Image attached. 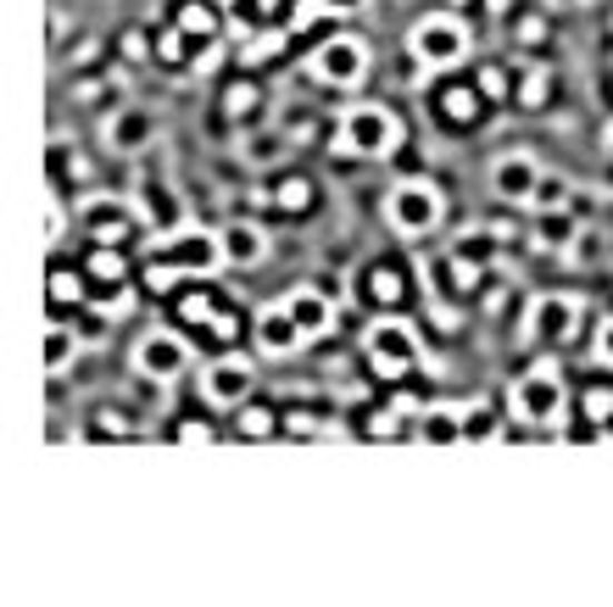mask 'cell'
I'll return each instance as SVG.
<instances>
[{
	"mask_svg": "<svg viewBox=\"0 0 613 607\" xmlns=\"http://www.w3.org/2000/svg\"><path fill=\"white\" fill-rule=\"evenodd\" d=\"M85 273H90L96 285H107V290L129 285V257H123V246H96V251L85 257Z\"/></svg>",
	"mask_w": 613,
	"mask_h": 607,
	"instance_id": "obj_22",
	"label": "cell"
},
{
	"mask_svg": "<svg viewBox=\"0 0 613 607\" xmlns=\"http://www.w3.org/2000/svg\"><path fill=\"white\" fill-rule=\"evenodd\" d=\"M151 40H157V57H151V62H162V68H190V62H196V40H190L179 23L157 29Z\"/></svg>",
	"mask_w": 613,
	"mask_h": 607,
	"instance_id": "obj_24",
	"label": "cell"
},
{
	"mask_svg": "<svg viewBox=\"0 0 613 607\" xmlns=\"http://www.w3.org/2000/svg\"><path fill=\"white\" fill-rule=\"evenodd\" d=\"M313 201H318V185H313L307 173H285V179H279V190H274V207H279L285 218L313 212Z\"/></svg>",
	"mask_w": 613,
	"mask_h": 607,
	"instance_id": "obj_23",
	"label": "cell"
},
{
	"mask_svg": "<svg viewBox=\"0 0 613 607\" xmlns=\"http://www.w3.org/2000/svg\"><path fill=\"white\" fill-rule=\"evenodd\" d=\"M441 218H446V201H441V190L424 185V179H402V185L385 196V223H390L402 240H429V235L441 229Z\"/></svg>",
	"mask_w": 613,
	"mask_h": 607,
	"instance_id": "obj_6",
	"label": "cell"
},
{
	"mask_svg": "<svg viewBox=\"0 0 613 607\" xmlns=\"http://www.w3.org/2000/svg\"><path fill=\"white\" fill-rule=\"evenodd\" d=\"M118 51H123V62H146V57H157V40H151L146 29H129V34L118 40Z\"/></svg>",
	"mask_w": 613,
	"mask_h": 607,
	"instance_id": "obj_38",
	"label": "cell"
},
{
	"mask_svg": "<svg viewBox=\"0 0 613 607\" xmlns=\"http://www.w3.org/2000/svg\"><path fill=\"white\" fill-rule=\"evenodd\" d=\"M257 107H263V84H257V79H229V90H224V118H229V123H246V118H257Z\"/></svg>",
	"mask_w": 613,
	"mask_h": 607,
	"instance_id": "obj_26",
	"label": "cell"
},
{
	"mask_svg": "<svg viewBox=\"0 0 613 607\" xmlns=\"http://www.w3.org/2000/svg\"><path fill=\"white\" fill-rule=\"evenodd\" d=\"M591 257H602V235H591V229H580V240H574V251H568V262H591Z\"/></svg>",
	"mask_w": 613,
	"mask_h": 607,
	"instance_id": "obj_44",
	"label": "cell"
},
{
	"mask_svg": "<svg viewBox=\"0 0 613 607\" xmlns=\"http://www.w3.org/2000/svg\"><path fill=\"white\" fill-rule=\"evenodd\" d=\"M335 146L357 162H385L402 146V118L379 101H357L340 123H335Z\"/></svg>",
	"mask_w": 613,
	"mask_h": 607,
	"instance_id": "obj_3",
	"label": "cell"
},
{
	"mask_svg": "<svg viewBox=\"0 0 613 607\" xmlns=\"http://www.w3.org/2000/svg\"><path fill=\"white\" fill-rule=\"evenodd\" d=\"M179 279H185V273H179L174 262H162V257H151V262H146V285H151L157 296H168V290H174Z\"/></svg>",
	"mask_w": 613,
	"mask_h": 607,
	"instance_id": "obj_40",
	"label": "cell"
},
{
	"mask_svg": "<svg viewBox=\"0 0 613 607\" xmlns=\"http://www.w3.org/2000/svg\"><path fill=\"white\" fill-rule=\"evenodd\" d=\"M363 357H368V374L374 379H385V385H402L418 362H424V340H418V329L407 324V318H374L368 329H363Z\"/></svg>",
	"mask_w": 613,
	"mask_h": 607,
	"instance_id": "obj_2",
	"label": "cell"
},
{
	"mask_svg": "<svg viewBox=\"0 0 613 607\" xmlns=\"http://www.w3.org/2000/svg\"><path fill=\"white\" fill-rule=\"evenodd\" d=\"M580 240V223L574 212H535V229H530V246L546 251V257H568Z\"/></svg>",
	"mask_w": 613,
	"mask_h": 607,
	"instance_id": "obj_17",
	"label": "cell"
},
{
	"mask_svg": "<svg viewBox=\"0 0 613 607\" xmlns=\"http://www.w3.org/2000/svg\"><path fill=\"white\" fill-rule=\"evenodd\" d=\"M174 440H185V446H218V429L207 418H179L174 424Z\"/></svg>",
	"mask_w": 613,
	"mask_h": 607,
	"instance_id": "obj_37",
	"label": "cell"
},
{
	"mask_svg": "<svg viewBox=\"0 0 613 607\" xmlns=\"http://www.w3.org/2000/svg\"><path fill=\"white\" fill-rule=\"evenodd\" d=\"M235 435L240 440H268V435H279V412L263 407V401H246V407H235Z\"/></svg>",
	"mask_w": 613,
	"mask_h": 607,
	"instance_id": "obj_27",
	"label": "cell"
},
{
	"mask_svg": "<svg viewBox=\"0 0 613 607\" xmlns=\"http://www.w3.org/2000/svg\"><path fill=\"white\" fill-rule=\"evenodd\" d=\"M407 57L424 68V73H452L474 57V34L457 12H429L407 29Z\"/></svg>",
	"mask_w": 613,
	"mask_h": 607,
	"instance_id": "obj_1",
	"label": "cell"
},
{
	"mask_svg": "<svg viewBox=\"0 0 613 607\" xmlns=\"http://www.w3.org/2000/svg\"><path fill=\"white\" fill-rule=\"evenodd\" d=\"M129 307H135V296H129V290H123V285H118V290H112V301H107V296H101V307H96V312H101V318H123V312H129Z\"/></svg>",
	"mask_w": 613,
	"mask_h": 607,
	"instance_id": "obj_46",
	"label": "cell"
},
{
	"mask_svg": "<svg viewBox=\"0 0 613 607\" xmlns=\"http://www.w3.org/2000/svg\"><path fill=\"white\" fill-rule=\"evenodd\" d=\"M446 7H468V0H446Z\"/></svg>",
	"mask_w": 613,
	"mask_h": 607,
	"instance_id": "obj_55",
	"label": "cell"
},
{
	"mask_svg": "<svg viewBox=\"0 0 613 607\" xmlns=\"http://www.w3.org/2000/svg\"><path fill=\"white\" fill-rule=\"evenodd\" d=\"M574 412H580L591 429L613 424V385H585V390H580V401H574Z\"/></svg>",
	"mask_w": 613,
	"mask_h": 607,
	"instance_id": "obj_31",
	"label": "cell"
},
{
	"mask_svg": "<svg viewBox=\"0 0 613 607\" xmlns=\"http://www.w3.org/2000/svg\"><path fill=\"white\" fill-rule=\"evenodd\" d=\"M580 301L574 296H563V290H541V296H530V307H524V318H518V340L524 346H563V340H574L580 335Z\"/></svg>",
	"mask_w": 613,
	"mask_h": 607,
	"instance_id": "obj_7",
	"label": "cell"
},
{
	"mask_svg": "<svg viewBox=\"0 0 613 607\" xmlns=\"http://www.w3.org/2000/svg\"><path fill=\"white\" fill-rule=\"evenodd\" d=\"M368 435H374V440H396V435H402V412H396V407L368 412Z\"/></svg>",
	"mask_w": 613,
	"mask_h": 607,
	"instance_id": "obj_41",
	"label": "cell"
},
{
	"mask_svg": "<svg viewBox=\"0 0 613 607\" xmlns=\"http://www.w3.org/2000/svg\"><path fill=\"white\" fill-rule=\"evenodd\" d=\"M541 34H546V23H541V18H524V23H518V40H524V46H535Z\"/></svg>",
	"mask_w": 613,
	"mask_h": 607,
	"instance_id": "obj_51",
	"label": "cell"
},
{
	"mask_svg": "<svg viewBox=\"0 0 613 607\" xmlns=\"http://www.w3.org/2000/svg\"><path fill=\"white\" fill-rule=\"evenodd\" d=\"M207 335L229 346V340L240 335V312H229V307H218V312H212V324H207Z\"/></svg>",
	"mask_w": 613,
	"mask_h": 607,
	"instance_id": "obj_42",
	"label": "cell"
},
{
	"mask_svg": "<svg viewBox=\"0 0 613 607\" xmlns=\"http://www.w3.org/2000/svg\"><path fill=\"white\" fill-rule=\"evenodd\" d=\"M363 296H368V307L396 312V307H402V296H407V273H402V268H390V262H374V268L363 273Z\"/></svg>",
	"mask_w": 613,
	"mask_h": 607,
	"instance_id": "obj_18",
	"label": "cell"
},
{
	"mask_svg": "<svg viewBox=\"0 0 613 607\" xmlns=\"http://www.w3.org/2000/svg\"><path fill=\"white\" fill-rule=\"evenodd\" d=\"M218 57H224V51H218V46L207 40V46H201V57H196L190 68H196V73H212V68H218Z\"/></svg>",
	"mask_w": 613,
	"mask_h": 607,
	"instance_id": "obj_50",
	"label": "cell"
},
{
	"mask_svg": "<svg viewBox=\"0 0 613 607\" xmlns=\"http://www.w3.org/2000/svg\"><path fill=\"white\" fill-rule=\"evenodd\" d=\"M530 207H535V212H568V179H557V173H541V185H535Z\"/></svg>",
	"mask_w": 613,
	"mask_h": 607,
	"instance_id": "obj_35",
	"label": "cell"
},
{
	"mask_svg": "<svg viewBox=\"0 0 613 607\" xmlns=\"http://www.w3.org/2000/svg\"><path fill=\"white\" fill-rule=\"evenodd\" d=\"M435 112H441V123H452V129H474L479 112H485V96H479L474 84H441V90H435Z\"/></svg>",
	"mask_w": 613,
	"mask_h": 607,
	"instance_id": "obj_16",
	"label": "cell"
},
{
	"mask_svg": "<svg viewBox=\"0 0 613 607\" xmlns=\"http://www.w3.org/2000/svg\"><path fill=\"white\" fill-rule=\"evenodd\" d=\"M429 318H435V329H457L463 318H457V307H446V301H435L429 307Z\"/></svg>",
	"mask_w": 613,
	"mask_h": 607,
	"instance_id": "obj_49",
	"label": "cell"
},
{
	"mask_svg": "<svg viewBox=\"0 0 613 607\" xmlns=\"http://www.w3.org/2000/svg\"><path fill=\"white\" fill-rule=\"evenodd\" d=\"M285 34H290V29H274V23H268L257 40H246V46H240V62H246V68H263V62H274V57H279V46H285Z\"/></svg>",
	"mask_w": 613,
	"mask_h": 607,
	"instance_id": "obj_33",
	"label": "cell"
},
{
	"mask_svg": "<svg viewBox=\"0 0 613 607\" xmlns=\"http://www.w3.org/2000/svg\"><path fill=\"white\" fill-rule=\"evenodd\" d=\"M279 301L290 307V318L301 324V335H307V340H324V335H335V318H340V312H335V301H329L318 285H296V290H285Z\"/></svg>",
	"mask_w": 613,
	"mask_h": 607,
	"instance_id": "obj_14",
	"label": "cell"
},
{
	"mask_svg": "<svg viewBox=\"0 0 613 607\" xmlns=\"http://www.w3.org/2000/svg\"><path fill=\"white\" fill-rule=\"evenodd\" d=\"M418 435L429 446H457V440H468V412H457V407H424L418 412Z\"/></svg>",
	"mask_w": 613,
	"mask_h": 607,
	"instance_id": "obj_19",
	"label": "cell"
},
{
	"mask_svg": "<svg viewBox=\"0 0 613 607\" xmlns=\"http://www.w3.org/2000/svg\"><path fill=\"white\" fill-rule=\"evenodd\" d=\"M157 257L174 262L185 279H207V273L229 268V262H224V240H218V229H174V235H162Z\"/></svg>",
	"mask_w": 613,
	"mask_h": 607,
	"instance_id": "obj_10",
	"label": "cell"
},
{
	"mask_svg": "<svg viewBox=\"0 0 613 607\" xmlns=\"http://www.w3.org/2000/svg\"><path fill=\"white\" fill-rule=\"evenodd\" d=\"M507 412H513L518 424H530V429H557L563 412H568L563 374H557L552 362H535L530 374H518L513 390H507Z\"/></svg>",
	"mask_w": 613,
	"mask_h": 607,
	"instance_id": "obj_4",
	"label": "cell"
},
{
	"mask_svg": "<svg viewBox=\"0 0 613 607\" xmlns=\"http://www.w3.org/2000/svg\"><path fill=\"white\" fill-rule=\"evenodd\" d=\"M174 312H179V324H190V329H207V324H212V312H218V301H212L207 290H185V296L174 301Z\"/></svg>",
	"mask_w": 613,
	"mask_h": 607,
	"instance_id": "obj_34",
	"label": "cell"
},
{
	"mask_svg": "<svg viewBox=\"0 0 613 607\" xmlns=\"http://www.w3.org/2000/svg\"><path fill=\"white\" fill-rule=\"evenodd\" d=\"M174 23H179L190 40H201V46L218 34V12H212V7H201V0H179V7H174Z\"/></svg>",
	"mask_w": 613,
	"mask_h": 607,
	"instance_id": "obj_28",
	"label": "cell"
},
{
	"mask_svg": "<svg viewBox=\"0 0 613 607\" xmlns=\"http://www.w3.org/2000/svg\"><path fill=\"white\" fill-rule=\"evenodd\" d=\"M268 18H274V0H224V23H229V34L240 46L257 40L268 29Z\"/></svg>",
	"mask_w": 613,
	"mask_h": 607,
	"instance_id": "obj_20",
	"label": "cell"
},
{
	"mask_svg": "<svg viewBox=\"0 0 613 607\" xmlns=\"http://www.w3.org/2000/svg\"><path fill=\"white\" fill-rule=\"evenodd\" d=\"M79 223L90 229L96 246H123L135 235V212L123 196H85L79 201Z\"/></svg>",
	"mask_w": 613,
	"mask_h": 607,
	"instance_id": "obj_13",
	"label": "cell"
},
{
	"mask_svg": "<svg viewBox=\"0 0 613 607\" xmlns=\"http://www.w3.org/2000/svg\"><path fill=\"white\" fill-rule=\"evenodd\" d=\"M129 362H135L140 379H151V385H174V379L190 374L196 351H190V340H185L179 329H146V335L135 340Z\"/></svg>",
	"mask_w": 613,
	"mask_h": 607,
	"instance_id": "obj_8",
	"label": "cell"
},
{
	"mask_svg": "<svg viewBox=\"0 0 613 607\" xmlns=\"http://www.w3.org/2000/svg\"><path fill=\"white\" fill-rule=\"evenodd\" d=\"M446 273H452V290H457V296H474V290L485 285V262L468 257V251H452V257H446Z\"/></svg>",
	"mask_w": 613,
	"mask_h": 607,
	"instance_id": "obj_32",
	"label": "cell"
},
{
	"mask_svg": "<svg viewBox=\"0 0 613 607\" xmlns=\"http://www.w3.org/2000/svg\"><path fill=\"white\" fill-rule=\"evenodd\" d=\"M101 96H112V79H79L73 84V101H101Z\"/></svg>",
	"mask_w": 613,
	"mask_h": 607,
	"instance_id": "obj_45",
	"label": "cell"
},
{
	"mask_svg": "<svg viewBox=\"0 0 613 607\" xmlns=\"http://www.w3.org/2000/svg\"><path fill=\"white\" fill-rule=\"evenodd\" d=\"M507 7H513V0H485V12H491V18H507Z\"/></svg>",
	"mask_w": 613,
	"mask_h": 607,
	"instance_id": "obj_53",
	"label": "cell"
},
{
	"mask_svg": "<svg viewBox=\"0 0 613 607\" xmlns=\"http://www.w3.org/2000/svg\"><path fill=\"white\" fill-rule=\"evenodd\" d=\"M541 173H546V168H541L530 151H507V157H496V162H491V196H496V201H507V207H530V196H535Z\"/></svg>",
	"mask_w": 613,
	"mask_h": 607,
	"instance_id": "obj_12",
	"label": "cell"
},
{
	"mask_svg": "<svg viewBox=\"0 0 613 607\" xmlns=\"http://www.w3.org/2000/svg\"><path fill=\"white\" fill-rule=\"evenodd\" d=\"M218 240H224V262L229 268H257V262H268V229L263 223H251V218H235V223H224L218 229Z\"/></svg>",
	"mask_w": 613,
	"mask_h": 607,
	"instance_id": "obj_15",
	"label": "cell"
},
{
	"mask_svg": "<svg viewBox=\"0 0 613 607\" xmlns=\"http://www.w3.org/2000/svg\"><path fill=\"white\" fill-rule=\"evenodd\" d=\"M79 362V329L68 318L46 324V374H68Z\"/></svg>",
	"mask_w": 613,
	"mask_h": 607,
	"instance_id": "obj_21",
	"label": "cell"
},
{
	"mask_svg": "<svg viewBox=\"0 0 613 607\" xmlns=\"http://www.w3.org/2000/svg\"><path fill=\"white\" fill-rule=\"evenodd\" d=\"M107 140H112L118 151H140V146L151 140V118H146V112H118L112 129H107Z\"/></svg>",
	"mask_w": 613,
	"mask_h": 607,
	"instance_id": "obj_29",
	"label": "cell"
},
{
	"mask_svg": "<svg viewBox=\"0 0 613 607\" xmlns=\"http://www.w3.org/2000/svg\"><path fill=\"white\" fill-rule=\"evenodd\" d=\"M96 57H101V40H79V46L68 51V68H90Z\"/></svg>",
	"mask_w": 613,
	"mask_h": 607,
	"instance_id": "obj_47",
	"label": "cell"
},
{
	"mask_svg": "<svg viewBox=\"0 0 613 607\" xmlns=\"http://www.w3.org/2000/svg\"><path fill=\"white\" fill-rule=\"evenodd\" d=\"M68 229H62V212H57V196H46V246H57Z\"/></svg>",
	"mask_w": 613,
	"mask_h": 607,
	"instance_id": "obj_48",
	"label": "cell"
},
{
	"mask_svg": "<svg viewBox=\"0 0 613 607\" xmlns=\"http://www.w3.org/2000/svg\"><path fill=\"white\" fill-rule=\"evenodd\" d=\"M307 79L329 84V90H357L368 79V40L357 34H324L307 51Z\"/></svg>",
	"mask_w": 613,
	"mask_h": 607,
	"instance_id": "obj_5",
	"label": "cell"
},
{
	"mask_svg": "<svg viewBox=\"0 0 613 607\" xmlns=\"http://www.w3.org/2000/svg\"><path fill=\"white\" fill-rule=\"evenodd\" d=\"M251 385H257V362H251L246 351H218V357L201 368V396H207V407L235 412V407L251 401Z\"/></svg>",
	"mask_w": 613,
	"mask_h": 607,
	"instance_id": "obj_9",
	"label": "cell"
},
{
	"mask_svg": "<svg viewBox=\"0 0 613 607\" xmlns=\"http://www.w3.org/2000/svg\"><path fill=\"white\" fill-rule=\"evenodd\" d=\"M85 435H90V440H123V435H129V418L112 412V407H96L90 424H85Z\"/></svg>",
	"mask_w": 613,
	"mask_h": 607,
	"instance_id": "obj_36",
	"label": "cell"
},
{
	"mask_svg": "<svg viewBox=\"0 0 613 607\" xmlns=\"http://www.w3.org/2000/svg\"><path fill=\"white\" fill-rule=\"evenodd\" d=\"M251 340H257V351L274 357V362H285V357H296V351L307 346V335H301V324L290 318L285 301H268V307L251 318Z\"/></svg>",
	"mask_w": 613,
	"mask_h": 607,
	"instance_id": "obj_11",
	"label": "cell"
},
{
	"mask_svg": "<svg viewBox=\"0 0 613 607\" xmlns=\"http://www.w3.org/2000/svg\"><path fill=\"white\" fill-rule=\"evenodd\" d=\"M474 90H479L485 101H507V96H513V90H507V73H502V68H479V73H474Z\"/></svg>",
	"mask_w": 613,
	"mask_h": 607,
	"instance_id": "obj_39",
	"label": "cell"
},
{
	"mask_svg": "<svg viewBox=\"0 0 613 607\" xmlns=\"http://www.w3.org/2000/svg\"><path fill=\"white\" fill-rule=\"evenodd\" d=\"M591 351H596V362H607V368H613V312L596 324V335H591Z\"/></svg>",
	"mask_w": 613,
	"mask_h": 607,
	"instance_id": "obj_43",
	"label": "cell"
},
{
	"mask_svg": "<svg viewBox=\"0 0 613 607\" xmlns=\"http://www.w3.org/2000/svg\"><path fill=\"white\" fill-rule=\"evenodd\" d=\"M513 101H518L524 112H541V107L552 101V68L530 62V68H524V79L513 84Z\"/></svg>",
	"mask_w": 613,
	"mask_h": 607,
	"instance_id": "obj_25",
	"label": "cell"
},
{
	"mask_svg": "<svg viewBox=\"0 0 613 607\" xmlns=\"http://www.w3.org/2000/svg\"><path fill=\"white\" fill-rule=\"evenodd\" d=\"M602 146H607V151H613V123H607V129H602Z\"/></svg>",
	"mask_w": 613,
	"mask_h": 607,
	"instance_id": "obj_54",
	"label": "cell"
},
{
	"mask_svg": "<svg viewBox=\"0 0 613 607\" xmlns=\"http://www.w3.org/2000/svg\"><path fill=\"white\" fill-rule=\"evenodd\" d=\"M85 268H51V279H46V296L57 301V307H79L85 301Z\"/></svg>",
	"mask_w": 613,
	"mask_h": 607,
	"instance_id": "obj_30",
	"label": "cell"
},
{
	"mask_svg": "<svg viewBox=\"0 0 613 607\" xmlns=\"http://www.w3.org/2000/svg\"><path fill=\"white\" fill-rule=\"evenodd\" d=\"M390 407H396V412H402V418H413V412H424V407H418V401H413V396H407V390H396V396H390Z\"/></svg>",
	"mask_w": 613,
	"mask_h": 607,
	"instance_id": "obj_52",
	"label": "cell"
}]
</instances>
